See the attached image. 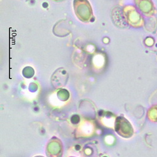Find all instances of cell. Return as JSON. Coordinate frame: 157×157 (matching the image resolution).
Segmentation results:
<instances>
[{
  "label": "cell",
  "instance_id": "cell-6",
  "mask_svg": "<svg viewBox=\"0 0 157 157\" xmlns=\"http://www.w3.org/2000/svg\"><path fill=\"white\" fill-rule=\"evenodd\" d=\"M148 118L153 122H157V106H153L148 111Z\"/></svg>",
  "mask_w": 157,
  "mask_h": 157
},
{
  "label": "cell",
  "instance_id": "cell-2",
  "mask_svg": "<svg viewBox=\"0 0 157 157\" xmlns=\"http://www.w3.org/2000/svg\"><path fill=\"white\" fill-rule=\"evenodd\" d=\"M114 130L117 135L123 138H129L134 134L133 128L124 116H117L114 123Z\"/></svg>",
  "mask_w": 157,
  "mask_h": 157
},
{
  "label": "cell",
  "instance_id": "cell-8",
  "mask_svg": "<svg viewBox=\"0 0 157 157\" xmlns=\"http://www.w3.org/2000/svg\"><path fill=\"white\" fill-rule=\"evenodd\" d=\"M70 157H75V156H70Z\"/></svg>",
  "mask_w": 157,
  "mask_h": 157
},
{
  "label": "cell",
  "instance_id": "cell-1",
  "mask_svg": "<svg viewBox=\"0 0 157 157\" xmlns=\"http://www.w3.org/2000/svg\"><path fill=\"white\" fill-rule=\"evenodd\" d=\"M74 8L76 16L80 20L88 22L92 19V8L87 0H74Z\"/></svg>",
  "mask_w": 157,
  "mask_h": 157
},
{
  "label": "cell",
  "instance_id": "cell-5",
  "mask_svg": "<svg viewBox=\"0 0 157 157\" xmlns=\"http://www.w3.org/2000/svg\"><path fill=\"white\" fill-rule=\"evenodd\" d=\"M136 5L144 14L150 15L153 12V6L151 0H135Z\"/></svg>",
  "mask_w": 157,
  "mask_h": 157
},
{
  "label": "cell",
  "instance_id": "cell-3",
  "mask_svg": "<svg viewBox=\"0 0 157 157\" xmlns=\"http://www.w3.org/2000/svg\"><path fill=\"white\" fill-rule=\"evenodd\" d=\"M63 151V144L60 139L54 136L48 141L45 150L47 157H62Z\"/></svg>",
  "mask_w": 157,
  "mask_h": 157
},
{
  "label": "cell",
  "instance_id": "cell-7",
  "mask_svg": "<svg viewBox=\"0 0 157 157\" xmlns=\"http://www.w3.org/2000/svg\"><path fill=\"white\" fill-rule=\"evenodd\" d=\"M35 157H45V156H40V155H38V156H35Z\"/></svg>",
  "mask_w": 157,
  "mask_h": 157
},
{
  "label": "cell",
  "instance_id": "cell-4",
  "mask_svg": "<svg viewBox=\"0 0 157 157\" xmlns=\"http://www.w3.org/2000/svg\"><path fill=\"white\" fill-rule=\"evenodd\" d=\"M125 13L128 23L135 27H140L142 26L143 20L141 16L136 10L132 6H127L125 9Z\"/></svg>",
  "mask_w": 157,
  "mask_h": 157
}]
</instances>
